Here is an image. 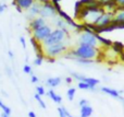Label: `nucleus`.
<instances>
[{
    "mask_svg": "<svg viewBox=\"0 0 124 117\" xmlns=\"http://www.w3.org/2000/svg\"><path fill=\"white\" fill-rule=\"evenodd\" d=\"M100 50L97 47H92V46H85V45H78L74 49H70L68 53L63 55L65 59H71L74 60L75 58H81V59H90V60H95L98 58Z\"/></svg>",
    "mask_w": 124,
    "mask_h": 117,
    "instance_id": "nucleus-1",
    "label": "nucleus"
},
{
    "mask_svg": "<svg viewBox=\"0 0 124 117\" xmlns=\"http://www.w3.org/2000/svg\"><path fill=\"white\" fill-rule=\"evenodd\" d=\"M78 45H85V46H92V47H97L98 45H100L97 39L96 33L93 32L90 28H88L87 26L84 25V31L83 33H81L77 39V46Z\"/></svg>",
    "mask_w": 124,
    "mask_h": 117,
    "instance_id": "nucleus-2",
    "label": "nucleus"
},
{
    "mask_svg": "<svg viewBox=\"0 0 124 117\" xmlns=\"http://www.w3.org/2000/svg\"><path fill=\"white\" fill-rule=\"evenodd\" d=\"M68 37H70V36H68V34L63 30L56 28V30H54L51 32L49 37L43 42V45H44V47H47V46H51V45H54V44L63 43L65 41V38H68Z\"/></svg>",
    "mask_w": 124,
    "mask_h": 117,
    "instance_id": "nucleus-3",
    "label": "nucleus"
},
{
    "mask_svg": "<svg viewBox=\"0 0 124 117\" xmlns=\"http://www.w3.org/2000/svg\"><path fill=\"white\" fill-rule=\"evenodd\" d=\"M45 50V55L46 57H51V58H56L60 57L62 55H64L65 53L69 52L68 46L65 45V43H59V44H54L51 46H47L44 48Z\"/></svg>",
    "mask_w": 124,
    "mask_h": 117,
    "instance_id": "nucleus-4",
    "label": "nucleus"
},
{
    "mask_svg": "<svg viewBox=\"0 0 124 117\" xmlns=\"http://www.w3.org/2000/svg\"><path fill=\"white\" fill-rule=\"evenodd\" d=\"M113 19H114V12L111 11H105L100 17L97 19V21L95 22V27H96V32L99 28H103L107 26L111 25L113 23Z\"/></svg>",
    "mask_w": 124,
    "mask_h": 117,
    "instance_id": "nucleus-5",
    "label": "nucleus"
},
{
    "mask_svg": "<svg viewBox=\"0 0 124 117\" xmlns=\"http://www.w3.org/2000/svg\"><path fill=\"white\" fill-rule=\"evenodd\" d=\"M39 17L44 18V19H47V18H54L58 17V13H57V10L54 9V4H52L51 1L46 2V3L41 4V9H40V13H39Z\"/></svg>",
    "mask_w": 124,
    "mask_h": 117,
    "instance_id": "nucleus-6",
    "label": "nucleus"
},
{
    "mask_svg": "<svg viewBox=\"0 0 124 117\" xmlns=\"http://www.w3.org/2000/svg\"><path fill=\"white\" fill-rule=\"evenodd\" d=\"M51 32H52L51 26H49L48 24H46V25L41 26V27L37 28L36 31L32 32V34H33L32 36H34L37 41H39V42L43 43L45 39H47L48 37H49V35L51 34Z\"/></svg>",
    "mask_w": 124,
    "mask_h": 117,
    "instance_id": "nucleus-7",
    "label": "nucleus"
},
{
    "mask_svg": "<svg viewBox=\"0 0 124 117\" xmlns=\"http://www.w3.org/2000/svg\"><path fill=\"white\" fill-rule=\"evenodd\" d=\"M99 90H100L103 94H107V95L111 96V98H113V99H116V100H123L122 91H119V90L113 89V88H110V87H101Z\"/></svg>",
    "mask_w": 124,
    "mask_h": 117,
    "instance_id": "nucleus-8",
    "label": "nucleus"
},
{
    "mask_svg": "<svg viewBox=\"0 0 124 117\" xmlns=\"http://www.w3.org/2000/svg\"><path fill=\"white\" fill-rule=\"evenodd\" d=\"M44 25H46L45 19L41 17H37L35 19H33L32 21H30V23H28V31H31V33H32Z\"/></svg>",
    "mask_w": 124,
    "mask_h": 117,
    "instance_id": "nucleus-9",
    "label": "nucleus"
},
{
    "mask_svg": "<svg viewBox=\"0 0 124 117\" xmlns=\"http://www.w3.org/2000/svg\"><path fill=\"white\" fill-rule=\"evenodd\" d=\"M40 9H41V3H39V2L36 1L27 10V17L26 18H27L30 21H32L33 19L37 18V15H39V13H40Z\"/></svg>",
    "mask_w": 124,
    "mask_h": 117,
    "instance_id": "nucleus-10",
    "label": "nucleus"
},
{
    "mask_svg": "<svg viewBox=\"0 0 124 117\" xmlns=\"http://www.w3.org/2000/svg\"><path fill=\"white\" fill-rule=\"evenodd\" d=\"M36 2V0H12V4L13 6H17L22 9V10H26L27 11L33 4Z\"/></svg>",
    "mask_w": 124,
    "mask_h": 117,
    "instance_id": "nucleus-11",
    "label": "nucleus"
},
{
    "mask_svg": "<svg viewBox=\"0 0 124 117\" xmlns=\"http://www.w3.org/2000/svg\"><path fill=\"white\" fill-rule=\"evenodd\" d=\"M30 43H31V45H32V47L34 48L35 54H43V53H45V50H44L45 47H44L43 43L39 42V41H37L34 36H31Z\"/></svg>",
    "mask_w": 124,
    "mask_h": 117,
    "instance_id": "nucleus-12",
    "label": "nucleus"
},
{
    "mask_svg": "<svg viewBox=\"0 0 124 117\" xmlns=\"http://www.w3.org/2000/svg\"><path fill=\"white\" fill-rule=\"evenodd\" d=\"M62 82V79L60 77H50L46 80V85L50 89H54V88L59 87Z\"/></svg>",
    "mask_w": 124,
    "mask_h": 117,
    "instance_id": "nucleus-13",
    "label": "nucleus"
},
{
    "mask_svg": "<svg viewBox=\"0 0 124 117\" xmlns=\"http://www.w3.org/2000/svg\"><path fill=\"white\" fill-rule=\"evenodd\" d=\"M46 94L48 95V98L51 99V100L54 101V103H57V104H61V103H62V96L59 95L58 93H56L54 89H49Z\"/></svg>",
    "mask_w": 124,
    "mask_h": 117,
    "instance_id": "nucleus-14",
    "label": "nucleus"
},
{
    "mask_svg": "<svg viewBox=\"0 0 124 117\" xmlns=\"http://www.w3.org/2000/svg\"><path fill=\"white\" fill-rule=\"evenodd\" d=\"M79 117H90L94 113V108L92 105H86V106L79 107Z\"/></svg>",
    "mask_w": 124,
    "mask_h": 117,
    "instance_id": "nucleus-15",
    "label": "nucleus"
},
{
    "mask_svg": "<svg viewBox=\"0 0 124 117\" xmlns=\"http://www.w3.org/2000/svg\"><path fill=\"white\" fill-rule=\"evenodd\" d=\"M113 23H116V24L124 23V8L116 10V12L114 13Z\"/></svg>",
    "mask_w": 124,
    "mask_h": 117,
    "instance_id": "nucleus-16",
    "label": "nucleus"
},
{
    "mask_svg": "<svg viewBox=\"0 0 124 117\" xmlns=\"http://www.w3.org/2000/svg\"><path fill=\"white\" fill-rule=\"evenodd\" d=\"M54 25L57 26V28H61V30H64V28L69 27V25L66 24V22L64 21L63 19H61L60 17L54 18Z\"/></svg>",
    "mask_w": 124,
    "mask_h": 117,
    "instance_id": "nucleus-17",
    "label": "nucleus"
},
{
    "mask_svg": "<svg viewBox=\"0 0 124 117\" xmlns=\"http://www.w3.org/2000/svg\"><path fill=\"white\" fill-rule=\"evenodd\" d=\"M77 88H78L79 90H86V91H93V92L98 90V88L92 87V85H89L86 82H77Z\"/></svg>",
    "mask_w": 124,
    "mask_h": 117,
    "instance_id": "nucleus-18",
    "label": "nucleus"
},
{
    "mask_svg": "<svg viewBox=\"0 0 124 117\" xmlns=\"http://www.w3.org/2000/svg\"><path fill=\"white\" fill-rule=\"evenodd\" d=\"M83 82L88 83L89 85H92V87H95V88H97L99 84H100V80H99V79L92 78V77H85V79H84Z\"/></svg>",
    "mask_w": 124,
    "mask_h": 117,
    "instance_id": "nucleus-19",
    "label": "nucleus"
},
{
    "mask_svg": "<svg viewBox=\"0 0 124 117\" xmlns=\"http://www.w3.org/2000/svg\"><path fill=\"white\" fill-rule=\"evenodd\" d=\"M44 60H46L45 53H43V54H36V58L34 59L33 63H34L35 66H41L44 63Z\"/></svg>",
    "mask_w": 124,
    "mask_h": 117,
    "instance_id": "nucleus-20",
    "label": "nucleus"
},
{
    "mask_svg": "<svg viewBox=\"0 0 124 117\" xmlns=\"http://www.w3.org/2000/svg\"><path fill=\"white\" fill-rule=\"evenodd\" d=\"M75 63H77L78 65L82 66H90L93 63H95V60H90V59H81V58H75Z\"/></svg>",
    "mask_w": 124,
    "mask_h": 117,
    "instance_id": "nucleus-21",
    "label": "nucleus"
},
{
    "mask_svg": "<svg viewBox=\"0 0 124 117\" xmlns=\"http://www.w3.org/2000/svg\"><path fill=\"white\" fill-rule=\"evenodd\" d=\"M75 94H76V89L75 88H69L68 91H66V98L70 102H72L75 98Z\"/></svg>",
    "mask_w": 124,
    "mask_h": 117,
    "instance_id": "nucleus-22",
    "label": "nucleus"
},
{
    "mask_svg": "<svg viewBox=\"0 0 124 117\" xmlns=\"http://www.w3.org/2000/svg\"><path fill=\"white\" fill-rule=\"evenodd\" d=\"M34 99L38 102V104H39V106L41 107V108H44V109H46L47 108V105H46V103H45V101L43 100V96H40V95H38L37 93H35V95H34Z\"/></svg>",
    "mask_w": 124,
    "mask_h": 117,
    "instance_id": "nucleus-23",
    "label": "nucleus"
},
{
    "mask_svg": "<svg viewBox=\"0 0 124 117\" xmlns=\"http://www.w3.org/2000/svg\"><path fill=\"white\" fill-rule=\"evenodd\" d=\"M0 109L2 111V113L7 114V115H11V108L8 106V105L4 104L1 100H0Z\"/></svg>",
    "mask_w": 124,
    "mask_h": 117,
    "instance_id": "nucleus-24",
    "label": "nucleus"
},
{
    "mask_svg": "<svg viewBox=\"0 0 124 117\" xmlns=\"http://www.w3.org/2000/svg\"><path fill=\"white\" fill-rule=\"evenodd\" d=\"M36 93L38 94V95H40V96H44L47 92H46L45 88H44L43 85H37L36 87Z\"/></svg>",
    "mask_w": 124,
    "mask_h": 117,
    "instance_id": "nucleus-25",
    "label": "nucleus"
},
{
    "mask_svg": "<svg viewBox=\"0 0 124 117\" xmlns=\"http://www.w3.org/2000/svg\"><path fill=\"white\" fill-rule=\"evenodd\" d=\"M58 114H59V117H68L66 116V108L63 106L58 107Z\"/></svg>",
    "mask_w": 124,
    "mask_h": 117,
    "instance_id": "nucleus-26",
    "label": "nucleus"
},
{
    "mask_svg": "<svg viewBox=\"0 0 124 117\" xmlns=\"http://www.w3.org/2000/svg\"><path fill=\"white\" fill-rule=\"evenodd\" d=\"M23 72L24 73H27V74H32L33 71H32V67H31L28 63H25L23 66Z\"/></svg>",
    "mask_w": 124,
    "mask_h": 117,
    "instance_id": "nucleus-27",
    "label": "nucleus"
},
{
    "mask_svg": "<svg viewBox=\"0 0 124 117\" xmlns=\"http://www.w3.org/2000/svg\"><path fill=\"white\" fill-rule=\"evenodd\" d=\"M86 105H90L89 104V101L86 100V99H81L78 101V106L79 107H83V106H86Z\"/></svg>",
    "mask_w": 124,
    "mask_h": 117,
    "instance_id": "nucleus-28",
    "label": "nucleus"
},
{
    "mask_svg": "<svg viewBox=\"0 0 124 117\" xmlns=\"http://www.w3.org/2000/svg\"><path fill=\"white\" fill-rule=\"evenodd\" d=\"M113 1L116 2V4L118 6V10L124 8V0H113Z\"/></svg>",
    "mask_w": 124,
    "mask_h": 117,
    "instance_id": "nucleus-29",
    "label": "nucleus"
},
{
    "mask_svg": "<svg viewBox=\"0 0 124 117\" xmlns=\"http://www.w3.org/2000/svg\"><path fill=\"white\" fill-rule=\"evenodd\" d=\"M38 81H39L38 77H37V76H35L34 73H32V74H31V82H32V83H34V84H35V83H38Z\"/></svg>",
    "mask_w": 124,
    "mask_h": 117,
    "instance_id": "nucleus-30",
    "label": "nucleus"
},
{
    "mask_svg": "<svg viewBox=\"0 0 124 117\" xmlns=\"http://www.w3.org/2000/svg\"><path fill=\"white\" fill-rule=\"evenodd\" d=\"M20 43H21L22 47H23L24 49H26V41H25V37H24V36H21V37H20Z\"/></svg>",
    "mask_w": 124,
    "mask_h": 117,
    "instance_id": "nucleus-31",
    "label": "nucleus"
},
{
    "mask_svg": "<svg viewBox=\"0 0 124 117\" xmlns=\"http://www.w3.org/2000/svg\"><path fill=\"white\" fill-rule=\"evenodd\" d=\"M73 80H74V79H73L71 76L65 77V79H64V81H65V83H66V84H71V83L73 82Z\"/></svg>",
    "mask_w": 124,
    "mask_h": 117,
    "instance_id": "nucleus-32",
    "label": "nucleus"
},
{
    "mask_svg": "<svg viewBox=\"0 0 124 117\" xmlns=\"http://www.w3.org/2000/svg\"><path fill=\"white\" fill-rule=\"evenodd\" d=\"M8 8V4L7 3H0V14H1L2 12H4V10Z\"/></svg>",
    "mask_w": 124,
    "mask_h": 117,
    "instance_id": "nucleus-33",
    "label": "nucleus"
},
{
    "mask_svg": "<svg viewBox=\"0 0 124 117\" xmlns=\"http://www.w3.org/2000/svg\"><path fill=\"white\" fill-rule=\"evenodd\" d=\"M46 60H47L49 63H54V61H56V58H51V57H46Z\"/></svg>",
    "mask_w": 124,
    "mask_h": 117,
    "instance_id": "nucleus-34",
    "label": "nucleus"
},
{
    "mask_svg": "<svg viewBox=\"0 0 124 117\" xmlns=\"http://www.w3.org/2000/svg\"><path fill=\"white\" fill-rule=\"evenodd\" d=\"M28 117H37V116H36V114H35V112L31 111V112H28Z\"/></svg>",
    "mask_w": 124,
    "mask_h": 117,
    "instance_id": "nucleus-35",
    "label": "nucleus"
},
{
    "mask_svg": "<svg viewBox=\"0 0 124 117\" xmlns=\"http://www.w3.org/2000/svg\"><path fill=\"white\" fill-rule=\"evenodd\" d=\"M37 2H39V3H46V2H49V1H51V0H36Z\"/></svg>",
    "mask_w": 124,
    "mask_h": 117,
    "instance_id": "nucleus-36",
    "label": "nucleus"
},
{
    "mask_svg": "<svg viewBox=\"0 0 124 117\" xmlns=\"http://www.w3.org/2000/svg\"><path fill=\"white\" fill-rule=\"evenodd\" d=\"M8 55L10 56V58H11V59H12L13 57H14V55H13V52H12V50H9V52H8Z\"/></svg>",
    "mask_w": 124,
    "mask_h": 117,
    "instance_id": "nucleus-37",
    "label": "nucleus"
},
{
    "mask_svg": "<svg viewBox=\"0 0 124 117\" xmlns=\"http://www.w3.org/2000/svg\"><path fill=\"white\" fill-rule=\"evenodd\" d=\"M15 9H16V11H17L19 13H22V12H23V10H22L20 7H17V6H15Z\"/></svg>",
    "mask_w": 124,
    "mask_h": 117,
    "instance_id": "nucleus-38",
    "label": "nucleus"
},
{
    "mask_svg": "<svg viewBox=\"0 0 124 117\" xmlns=\"http://www.w3.org/2000/svg\"><path fill=\"white\" fill-rule=\"evenodd\" d=\"M51 2L54 4H58V3H60L61 2V0H51Z\"/></svg>",
    "mask_w": 124,
    "mask_h": 117,
    "instance_id": "nucleus-39",
    "label": "nucleus"
},
{
    "mask_svg": "<svg viewBox=\"0 0 124 117\" xmlns=\"http://www.w3.org/2000/svg\"><path fill=\"white\" fill-rule=\"evenodd\" d=\"M1 117H10V115H7V114L2 113V114H1Z\"/></svg>",
    "mask_w": 124,
    "mask_h": 117,
    "instance_id": "nucleus-40",
    "label": "nucleus"
},
{
    "mask_svg": "<svg viewBox=\"0 0 124 117\" xmlns=\"http://www.w3.org/2000/svg\"><path fill=\"white\" fill-rule=\"evenodd\" d=\"M122 101H123V103H124V98H123V100H122Z\"/></svg>",
    "mask_w": 124,
    "mask_h": 117,
    "instance_id": "nucleus-41",
    "label": "nucleus"
}]
</instances>
